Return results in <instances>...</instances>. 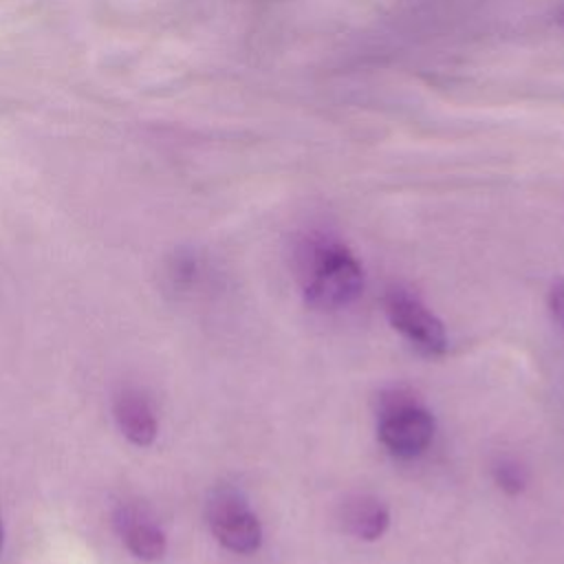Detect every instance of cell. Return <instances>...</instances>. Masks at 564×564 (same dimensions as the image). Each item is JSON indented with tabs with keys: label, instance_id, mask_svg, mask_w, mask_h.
<instances>
[{
	"label": "cell",
	"instance_id": "7",
	"mask_svg": "<svg viewBox=\"0 0 564 564\" xmlns=\"http://www.w3.org/2000/svg\"><path fill=\"white\" fill-rule=\"evenodd\" d=\"M341 520L348 533H352L359 540L372 542L386 533L390 524V513L377 498L355 496L344 502Z\"/></svg>",
	"mask_w": 564,
	"mask_h": 564
},
{
	"label": "cell",
	"instance_id": "10",
	"mask_svg": "<svg viewBox=\"0 0 564 564\" xmlns=\"http://www.w3.org/2000/svg\"><path fill=\"white\" fill-rule=\"evenodd\" d=\"M0 549H2V527H0Z\"/></svg>",
	"mask_w": 564,
	"mask_h": 564
},
{
	"label": "cell",
	"instance_id": "6",
	"mask_svg": "<svg viewBox=\"0 0 564 564\" xmlns=\"http://www.w3.org/2000/svg\"><path fill=\"white\" fill-rule=\"evenodd\" d=\"M117 524H119L121 540L126 542L132 555L148 562L163 557L167 549V540H165V533L154 522H150L134 509H126L119 513Z\"/></svg>",
	"mask_w": 564,
	"mask_h": 564
},
{
	"label": "cell",
	"instance_id": "1",
	"mask_svg": "<svg viewBox=\"0 0 564 564\" xmlns=\"http://www.w3.org/2000/svg\"><path fill=\"white\" fill-rule=\"evenodd\" d=\"M297 260L308 304L317 308H339L361 293V264L346 245L324 236L308 238Z\"/></svg>",
	"mask_w": 564,
	"mask_h": 564
},
{
	"label": "cell",
	"instance_id": "3",
	"mask_svg": "<svg viewBox=\"0 0 564 564\" xmlns=\"http://www.w3.org/2000/svg\"><path fill=\"white\" fill-rule=\"evenodd\" d=\"M207 520L214 538L234 553H253L262 542V527L245 498L234 489H220L212 496Z\"/></svg>",
	"mask_w": 564,
	"mask_h": 564
},
{
	"label": "cell",
	"instance_id": "2",
	"mask_svg": "<svg viewBox=\"0 0 564 564\" xmlns=\"http://www.w3.org/2000/svg\"><path fill=\"white\" fill-rule=\"evenodd\" d=\"M379 441L399 458H414L427 449L434 438V416L416 403L414 394L394 388L379 401Z\"/></svg>",
	"mask_w": 564,
	"mask_h": 564
},
{
	"label": "cell",
	"instance_id": "9",
	"mask_svg": "<svg viewBox=\"0 0 564 564\" xmlns=\"http://www.w3.org/2000/svg\"><path fill=\"white\" fill-rule=\"evenodd\" d=\"M551 311H553L555 319L564 326V282L557 284L551 293Z\"/></svg>",
	"mask_w": 564,
	"mask_h": 564
},
{
	"label": "cell",
	"instance_id": "5",
	"mask_svg": "<svg viewBox=\"0 0 564 564\" xmlns=\"http://www.w3.org/2000/svg\"><path fill=\"white\" fill-rule=\"evenodd\" d=\"M115 419L123 436L134 445H150L156 438V419L148 399L137 390H123L115 401Z\"/></svg>",
	"mask_w": 564,
	"mask_h": 564
},
{
	"label": "cell",
	"instance_id": "8",
	"mask_svg": "<svg viewBox=\"0 0 564 564\" xmlns=\"http://www.w3.org/2000/svg\"><path fill=\"white\" fill-rule=\"evenodd\" d=\"M494 478H496L498 487L507 494H520L524 489V482H527L524 469L513 460H500L494 467Z\"/></svg>",
	"mask_w": 564,
	"mask_h": 564
},
{
	"label": "cell",
	"instance_id": "4",
	"mask_svg": "<svg viewBox=\"0 0 564 564\" xmlns=\"http://www.w3.org/2000/svg\"><path fill=\"white\" fill-rule=\"evenodd\" d=\"M386 313L390 324L421 352L443 355L447 335L438 317H434L416 297L405 291H392L386 297Z\"/></svg>",
	"mask_w": 564,
	"mask_h": 564
}]
</instances>
